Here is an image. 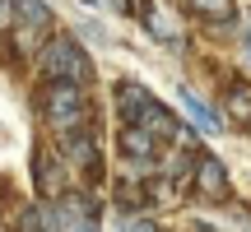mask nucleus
<instances>
[{
	"instance_id": "f257e3e1",
	"label": "nucleus",
	"mask_w": 251,
	"mask_h": 232,
	"mask_svg": "<svg viewBox=\"0 0 251 232\" xmlns=\"http://www.w3.org/2000/svg\"><path fill=\"white\" fill-rule=\"evenodd\" d=\"M42 70H47L51 84H79V89L93 84V61H89V51H84L75 37H51V42H47Z\"/></svg>"
},
{
	"instance_id": "f03ea898",
	"label": "nucleus",
	"mask_w": 251,
	"mask_h": 232,
	"mask_svg": "<svg viewBox=\"0 0 251 232\" xmlns=\"http://www.w3.org/2000/svg\"><path fill=\"white\" fill-rule=\"evenodd\" d=\"M42 107H47V121H51L61 135L89 130V102H84L79 84H51L47 98H42Z\"/></svg>"
},
{
	"instance_id": "7ed1b4c3",
	"label": "nucleus",
	"mask_w": 251,
	"mask_h": 232,
	"mask_svg": "<svg viewBox=\"0 0 251 232\" xmlns=\"http://www.w3.org/2000/svg\"><path fill=\"white\" fill-rule=\"evenodd\" d=\"M51 28H56V19H51V9L42 5V0H19V19H14V46L19 51H37L42 42H51Z\"/></svg>"
},
{
	"instance_id": "20e7f679",
	"label": "nucleus",
	"mask_w": 251,
	"mask_h": 232,
	"mask_svg": "<svg viewBox=\"0 0 251 232\" xmlns=\"http://www.w3.org/2000/svg\"><path fill=\"white\" fill-rule=\"evenodd\" d=\"M56 232H98L93 200L89 195H61L56 200Z\"/></svg>"
},
{
	"instance_id": "39448f33",
	"label": "nucleus",
	"mask_w": 251,
	"mask_h": 232,
	"mask_svg": "<svg viewBox=\"0 0 251 232\" xmlns=\"http://www.w3.org/2000/svg\"><path fill=\"white\" fill-rule=\"evenodd\" d=\"M196 186L205 200H228V172L219 158H209V153H200L196 158Z\"/></svg>"
},
{
	"instance_id": "423d86ee",
	"label": "nucleus",
	"mask_w": 251,
	"mask_h": 232,
	"mask_svg": "<svg viewBox=\"0 0 251 232\" xmlns=\"http://www.w3.org/2000/svg\"><path fill=\"white\" fill-rule=\"evenodd\" d=\"M153 144H158V139H153L144 125H126V130H121V153L130 162H149L153 158Z\"/></svg>"
},
{
	"instance_id": "0eeeda50",
	"label": "nucleus",
	"mask_w": 251,
	"mask_h": 232,
	"mask_svg": "<svg viewBox=\"0 0 251 232\" xmlns=\"http://www.w3.org/2000/svg\"><path fill=\"white\" fill-rule=\"evenodd\" d=\"M65 144V158L75 162V167H93V158H98V144H93L89 130H75V135H61Z\"/></svg>"
},
{
	"instance_id": "6e6552de",
	"label": "nucleus",
	"mask_w": 251,
	"mask_h": 232,
	"mask_svg": "<svg viewBox=\"0 0 251 232\" xmlns=\"http://www.w3.org/2000/svg\"><path fill=\"white\" fill-rule=\"evenodd\" d=\"M33 177H37V190H42L47 200H56V190H61V162H56L47 149L33 158Z\"/></svg>"
},
{
	"instance_id": "1a4fd4ad",
	"label": "nucleus",
	"mask_w": 251,
	"mask_h": 232,
	"mask_svg": "<svg viewBox=\"0 0 251 232\" xmlns=\"http://www.w3.org/2000/svg\"><path fill=\"white\" fill-rule=\"evenodd\" d=\"M149 102H153V98L140 89V84H121V89H117V107H121V116H126L130 125L144 116V107H149Z\"/></svg>"
},
{
	"instance_id": "9d476101",
	"label": "nucleus",
	"mask_w": 251,
	"mask_h": 232,
	"mask_svg": "<svg viewBox=\"0 0 251 232\" xmlns=\"http://www.w3.org/2000/svg\"><path fill=\"white\" fill-rule=\"evenodd\" d=\"M181 102H186L191 121H196V125H200V130H205V135H219V121H214V112H209V107H205V102H200V98H196V93H191V89L181 93Z\"/></svg>"
},
{
	"instance_id": "9b49d317",
	"label": "nucleus",
	"mask_w": 251,
	"mask_h": 232,
	"mask_svg": "<svg viewBox=\"0 0 251 232\" xmlns=\"http://www.w3.org/2000/svg\"><path fill=\"white\" fill-rule=\"evenodd\" d=\"M228 116H237V121H251V89H247V84L228 89Z\"/></svg>"
},
{
	"instance_id": "f8f14e48",
	"label": "nucleus",
	"mask_w": 251,
	"mask_h": 232,
	"mask_svg": "<svg viewBox=\"0 0 251 232\" xmlns=\"http://www.w3.org/2000/svg\"><path fill=\"white\" fill-rule=\"evenodd\" d=\"M144 19H149V28L163 37V42H177V23H172L163 9H153V5H144Z\"/></svg>"
},
{
	"instance_id": "ddd939ff",
	"label": "nucleus",
	"mask_w": 251,
	"mask_h": 232,
	"mask_svg": "<svg viewBox=\"0 0 251 232\" xmlns=\"http://www.w3.org/2000/svg\"><path fill=\"white\" fill-rule=\"evenodd\" d=\"M191 5H196L205 19H228L233 14V0H191Z\"/></svg>"
},
{
	"instance_id": "4468645a",
	"label": "nucleus",
	"mask_w": 251,
	"mask_h": 232,
	"mask_svg": "<svg viewBox=\"0 0 251 232\" xmlns=\"http://www.w3.org/2000/svg\"><path fill=\"white\" fill-rule=\"evenodd\" d=\"M19 19V0H0V28H14Z\"/></svg>"
},
{
	"instance_id": "2eb2a0df",
	"label": "nucleus",
	"mask_w": 251,
	"mask_h": 232,
	"mask_svg": "<svg viewBox=\"0 0 251 232\" xmlns=\"http://www.w3.org/2000/svg\"><path fill=\"white\" fill-rule=\"evenodd\" d=\"M126 232H153V228L144 223V218H135V223H126Z\"/></svg>"
}]
</instances>
